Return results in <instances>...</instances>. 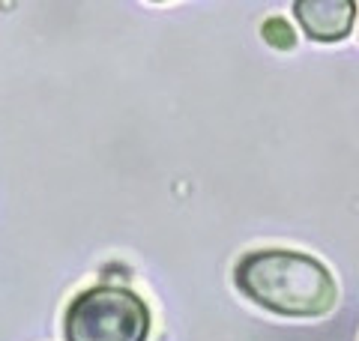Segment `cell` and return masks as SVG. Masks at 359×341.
<instances>
[{"instance_id":"6da1fadb","label":"cell","mask_w":359,"mask_h":341,"mask_svg":"<svg viewBox=\"0 0 359 341\" xmlns=\"http://www.w3.org/2000/svg\"><path fill=\"white\" fill-rule=\"evenodd\" d=\"M233 281L255 305L285 317H320L335 305L330 269L309 255L287 248H264L245 255Z\"/></svg>"},{"instance_id":"3957f363","label":"cell","mask_w":359,"mask_h":341,"mask_svg":"<svg viewBox=\"0 0 359 341\" xmlns=\"http://www.w3.org/2000/svg\"><path fill=\"white\" fill-rule=\"evenodd\" d=\"M294 15L302 30L318 42H339L353 27L356 4L353 0H297Z\"/></svg>"},{"instance_id":"277c9868","label":"cell","mask_w":359,"mask_h":341,"mask_svg":"<svg viewBox=\"0 0 359 341\" xmlns=\"http://www.w3.org/2000/svg\"><path fill=\"white\" fill-rule=\"evenodd\" d=\"M261 36H264L266 45H273V48H278V51H287V48L297 45V33L285 18H266L264 27H261Z\"/></svg>"},{"instance_id":"7a4b0ae2","label":"cell","mask_w":359,"mask_h":341,"mask_svg":"<svg viewBox=\"0 0 359 341\" xmlns=\"http://www.w3.org/2000/svg\"><path fill=\"white\" fill-rule=\"evenodd\" d=\"M150 312L132 288L96 284L69 302L63 317L66 341H147Z\"/></svg>"}]
</instances>
